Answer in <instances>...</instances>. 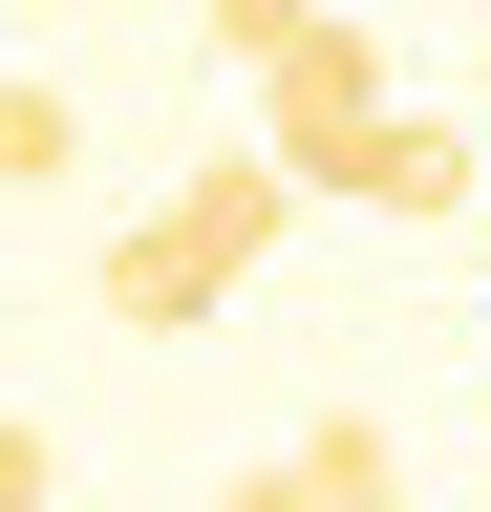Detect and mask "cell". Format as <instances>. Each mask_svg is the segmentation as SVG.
Wrapping results in <instances>:
<instances>
[{
  "mask_svg": "<svg viewBox=\"0 0 491 512\" xmlns=\"http://www.w3.org/2000/svg\"><path fill=\"white\" fill-rule=\"evenodd\" d=\"M278 214H299V171L278 150H214V171H171L150 214L86 256V299L129 320V342H193V320H235V278L278 256Z\"/></svg>",
  "mask_w": 491,
  "mask_h": 512,
  "instance_id": "1",
  "label": "cell"
},
{
  "mask_svg": "<svg viewBox=\"0 0 491 512\" xmlns=\"http://www.w3.org/2000/svg\"><path fill=\"white\" fill-rule=\"evenodd\" d=\"M299 192H342V214H470V192H491V150H470V128H427V107H363Z\"/></svg>",
  "mask_w": 491,
  "mask_h": 512,
  "instance_id": "2",
  "label": "cell"
},
{
  "mask_svg": "<svg viewBox=\"0 0 491 512\" xmlns=\"http://www.w3.org/2000/svg\"><path fill=\"white\" fill-rule=\"evenodd\" d=\"M363 107H385V43H363L342 0H321V22H299V43L257 64V150H278V171H321V150H342Z\"/></svg>",
  "mask_w": 491,
  "mask_h": 512,
  "instance_id": "3",
  "label": "cell"
},
{
  "mask_svg": "<svg viewBox=\"0 0 491 512\" xmlns=\"http://www.w3.org/2000/svg\"><path fill=\"white\" fill-rule=\"evenodd\" d=\"M299 470H321V512H406V448H385V406H321V427H299Z\"/></svg>",
  "mask_w": 491,
  "mask_h": 512,
  "instance_id": "4",
  "label": "cell"
},
{
  "mask_svg": "<svg viewBox=\"0 0 491 512\" xmlns=\"http://www.w3.org/2000/svg\"><path fill=\"white\" fill-rule=\"evenodd\" d=\"M86 171V128H65V86H22V64H0V192H65Z\"/></svg>",
  "mask_w": 491,
  "mask_h": 512,
  "instance_id": "5",
  "label": "cell"
},
{
  "mask_svg": "<svg viewBox=\"0 0 491 512\" xmlns=\"http://www.w3.org/2000/svg\"><path fill=\"white\" fill-rule=\"evenodd\" d=\"M193 22H214V43H235V64H278V43H299V22H321V0H193Z\"/></svg>",
  "mask_w": 491,
  "mask_h": 512,
  "instance_id": "6",
  "label": "cell"
},
{
  "mask_svg": "<svg viewBox=\"0 0 491 512\" xmlns=\"http://www.w3.org/2000/svg\"><path fill=\"white\" fill-rule=\"evenodd\" d=\"M43 491H65V448H43L22 406H0V512H43Z\"/></svg>",
  "mask_w": 491,
  "mask_h": 512,
  "instance_id": "7",
  "label": "cell"
},
{
  "mask_svg": "<svg viewBox=\"0 0 491 512\" xmlns=\"http://www.w3.org/2000/svg\"><path fill=\"white\" fill-rule=\"evenodd\" d=\"M214 512H321V470H299V448H278V470H235Z\"/></svg>",
  "mask_w": 491,
  "mask_h": 512,
  "instance_id": "8",
  "label": "cell"
},
{
  "mask_svg": "<svg viewBox=\"0 0 491 512\" xmlns=\"http://www.w3.org/2000/svg\"><path fill=\"white\" fill-rule=\"evenodd\" d=\"M470 214H491V192H470Z\"/></svg>",
  "mask_w": 491,
  "mask_h": 512,
  "instance_id": "9",
  "label": "cell"
}]
</instances>
